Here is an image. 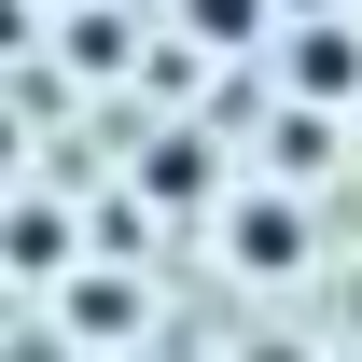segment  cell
I'll return each instance as SVG.
<instances>
[{
	"instance_id": "obj_2",
	"label": "cell",
	"mask_w": 362,
	"mask_h": 362,
	"mask_svg": "<svg viewBox=\"0 0 362 362\" xmlns=\"http://www.w3.org/2000/svg\"><path fill=\"white\" fill-rule=\"evenodd\" d=\"M293 84H307V98H349L362 84V28H293Z\"/></svg>"
},
{
	"instance_id": "obj_4",
	"label": "cell",
	"mask_w": 362,
	"mask_h": 362,
	"mask_svg": "<svg viewBox=\"0 0 362 362\" xmlns=\"http://www.w3.org/2000/svg\"><path fill=\"white\" fill-rule=\"evenodd\" d=\"M181 28H195V42H251V28H265V0H181Z\"/></svg>"
},
{
	"instance_id": "obj_1",
	"label": "cell",
	"mask_w": 362,
	"mask_h": 362,
	"mask_svg": "<svg viewBox=\"0 0 362 362\" xmlns=\"http://www.w3.org/2000/svg\"><path fill=\"white\" fill-rule=\"evenodd\" d=\"M237 265H251V279H293V265H307V209H293V195H251V209H237Z\"/></svg>"
},
{
	"instance_id": "obj_3",
	"label": "cell",
	"mask_w": 362,
	"mask_h": 362,
	"mask_svg": "<svg viewBox=\"0 0 362 362\" xmlns=\"http://www.w3.org/2000/svg\"><path fill=\"white\" fill-rule=\"evenodd\" d=\"M70 334H139V293H112V279H84V293H70Z\"/></svg>"
}]
</instances>
